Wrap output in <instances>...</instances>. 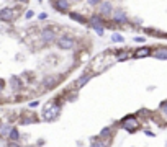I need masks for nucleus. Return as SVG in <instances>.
Returning <instances> with one entry per match:
<instances>
[{
	"label": "nucleus",
	"mask_w": 167,
	"mask_h": 147,
	"mask_svg": "<svg viewBox=\"0 0 167 147\" xmlns=\"http://www.w3.org/2000/svg\"><path fill=\"white\" fill-rule=\"evenodd\" d=\"M62 103H64V97H62V95H59V97L54 98L51 103L46 105L44 110H43V120L48 121V123L57 120V118H59V115H61V110H62Z\"/></svg>",
	"instance_id": "obj_1"
},
{
	"label": "nucleus",
	"mask_w": 167,
	"mask_h": 147,
	"mask_svg": "<svg viewBox=\"0 0 167 147\" xmlns=\"http://www.w3.org/2000/svg\"><path fill=\"white\" fill-rule=\"evenodd\" d=\"M57 31H59V26H57V25L43 28V30L39 31V38H41V43L44 44V46L56 43V39H57Z\"/></svg>",
	"instance_id": "obj_2"
},
{
	"label": "nucleus",
	"mask_w": 167,
	"mask_h": 147,
	"mask_svg": "<svg viewBox=\"0 0 167 147\" xmlns=\"http://www.w3.org/2000/svg\"><path fill=\"white\" fill-rule=\"evenodd\" d=\"M77 44H79L77 39L71 35H61L56 39V46L62 51H72V49L77 48Z\"/></svg>",
	"instance_id": "obj_3"
},
{
	"label": "nucleus",
	"mask_w": 167,
	"mask_h": 147,
	"mask_svg": "<svg viewBox=\"0 0 167 147\" xmlns=\"http://www.w3.org/2000/svg\"><path fill=\"white\" fill-rule=\"evenodd\" d=\"M103 21H105V18L100 15V13H95V15H92L90 18H89V26L94 30L99 36H103L105 35V25H103Z\"/></svg>",
	"instance_id": "obj_4"
},
{
	"label": "nucleus",
	"mask_w": 167,
	"mask_h": 147,
	"mask_svg": "<svg viewBox=\"0 0 167 147\" xmlns=\"http://www.w3.org/2000/svg\"><path fill=\"white\" fill-rule=\"evenodd\" d=\"M112 20L115 21V23H118L120 26H123V25H128V15H126V12L123 8H115L113 10V13H112Z\"/></svg>",
	"instance_id": "obj_5"
},
{
	"label": "nucleus",
	"mask_w": 167,
	"mask_h": 147,
	"mask_svg": "<svg viewBox=\"0 0 167 147\" xmlns=\"http://www.w3.org/2000/svg\"><path fill=\"white\" fill-rule=\"evenodd\" d=\"M97 7H99V13L103 16V18L112 16V13H113V3L112 2H108V0H102Z\"/></svg>",
	"instance_id": "obj_6"
},
{
	"label": "nucleus",
	"mask_w": 167,
	"mask_h": 147,
	"mask_svg": "<svg viewBox=\"0 0 167 147\" xmlns=\"http://www.w3.org/2000/svg\"><path fill=\"white\" fill-rule=\"evenodd\" d=\"M121 124H123V128H125L128 132H136L138 129H139V123H138L136 116H128L126 120L121 121Z\"/></svg>",
	"instance_id": "obj_7"
},
{
	"label": "nucleus",
	"mask_w": 167,
	"mask_h": 147,
	"mask_svg": "<svg viewBox=\"0 0 167 147\" xmlns=\"http://www.w3.org/2000/svg\"><path fill=\"white\" fill-rule=\"evenodd\" d=\"M53 7L59 13H69V10H71V0H53Z\"/></svg>",
	"instance_id": "obj_8"
},
{
	"label": "nucleus",
	"mask_w": 167,
	"mask_h": 147,
	"mask_svg": "<svg viewBox=\"0 0 167 147\" xmlns=\"http://www.w3.org/2000/svg\"><path fill=\"white\" fill-rule=\"evenodd\" d=\"M57 83H59V77L57 75H46L43 78V88L44 90L54 88V87H57Z\"/></svg>",
	"instance_id": "obj_9"
},
{
	"label": "nucleus",
	"mask_w": 167,
	"mask_h": 147,
	"mask_svg": "<svg viewBox=\"0 0 167 147\" xmlns=\"http://www.w3.org/2000/svg\"><path fill=\"white\" fill-rule=\"evenodd\" d=\"M94 75H95V74H90V72H84L82 74V75H80L79 78H77V80H76V85H74V88H82L84 85H85V83H89L90 80H92V78H94Z\"/></svg>",
	"instance_id": "obj_10"
},
{
	"label": "nucleus",
	"mask_w": 167,
	"mask_h": 147,
	"mask_svg": "<svg viewBox=\"0 0 167 147\" xmlns=\"http://www.w3.org/2000/svg\"><path fill=\"white\" fill-rule=\"evenodd\" d=\"M151 56H152V57H156V59H159V61H167V48H164V46L154 48Z\"/></svg>",
	"instance_id": "obj_11"
},
{
	"label": "nucleus",
	"mask_w": 167,
	"mask_h": 147,
	"mask_svg": "<svg viewBox=\"0 0 167 147\" xmlns=\"http://www.w3.org/2000/svg\"><path fill=\"white\" fill-rule=\"evenodd\" d=\"M151 54H152V49H151V48L143 46V48H139V49H136V51H134V52H133V57L141 59V57H149Z\"/></svg>",
	"instance_id": "obj_12"
},
{
	"label": "nucleus",
	"mask_w": 167,
	"mask_h": 147,
	"mask_svg": "<svg viewBox=\"0 0 167 147\" xmlns=\"http://www.w3.org/2000/svg\"><path fill=\"white\" fill-rule=\"evenodd\" d=\"M13 18H15V12L10 7H5L0 10V20L2 21H11Z\"/></svg>",
	"instance_id": "obj_13"
},
{
	"label": "nucleus",
	"mask_w": 167,
	"mask_h": 147,
	"mask_svg": "<svg viewBox=\"0 0 167 147\" xmlns=\"http://www.w3.org/2000/svg\"><path fill=\"white\" fill-rule=\"evenodd\" d=\"M69 18L74 20V21H77V23H82V25H87L89 23L87 16H84L82 13H79V12H69Z\"/></svg>",
	"instance_id": "obj_14"
},
{
	"label": "nucleus",
	"mask_w": 167,
	"mask_h": 147,
	"mask_svg": "<svg viewBox=\"0 0 167 147\" xmlns=\"http://www.w3.org/2000/svg\"><path fill=\"white\" fill-rule=\"evenodd\" d=\"M112 136H113V126H107V128H103L102 131H100L99 137L100 139H110Z\"/></svg>",
	"instance_id": "obj_15"
},
{
	"label": "nucleus",
	"mask_w": 167,
	"mask_h": 147,
	"mask_svg": "<svg viewBox=\"0 0 167 147\" xmlns=\"http://www.w3.org/2000/svg\"><path fill=\"white\" fill-rule=\"evenodd\" d=\"M31 123H38V116H34L33 113L21 116V124H31Z\"/></svg>",
	"instance_id": "obj_16"
},
{
	"label": "nucleus",
	"mask_w": 167,
	"mask_h": 147,
	"mask_svg": "<svg viewBox=\"0 0 167 147\" xmlns=\"http://www.w3.org/2000/svg\"><path fill=\"white\" fill-rule=\"evenodd\" d=\"M8 137H10L11 141H18V139H20V132H18V129H16V128H11V129H10V132H8Z\"/></svg>",
	"instance_id": "obj_17"
},
{
	"label": "nucleus",
	"mask_w": 167,
	"mask_h": 147,
	"mask_svg": "<svg viewBox=\"0 0 167 147\" xmlns=\"http://www.w3.org/2000/svg\"><path fill=\"white\" fill-rule=\"evenodd\" d=\"M112 41L113 43H125V36L120 35V33H113V35H112Z\"/></svg>",
	"instance_id": "obj_18"
},
{
	"label": "nucleus",
	"mask_w": 167,
	"mask_h": 147,
	"mask_svg": "<svg viewBox=\"0 0 167 147\" xmlns=\"http://www.w3.org/2000/svg\"><path fill=\"white\" fill-rule=\"evenodd\" d=\"M10 126H7V124H2V126H0V136H2V137H5V136H8V132H10Z\"/></svg>",
	"instance_id": "obj_19"
},
{
	"label": "nucleus",
	"mask_w": 167,
	"mask_h": 147,
	"mask_svg": "<svg viewBox=\"0 0 167 147\" xmlns=\"http://www.w3.org/2000/svg\"><path fill=\"white\" fill-rule=\"evenodd\" d=\"M147 35H151V36H159V38H167V33H159L157 30H147Z\"/></svg>",
	"instance_id": "obj_20"
},
{
	"label": "nucleus",
	"mask_w": 167,
	"mask_h": 147,
	"mask_svg": "<svg viewBox=\"0 0 167 147\" xmlns=\"http://www.w3.org/2000/svg\"><path fill=\"white\" fill-rule=\"evenodd\" d=\"M159 111H160V113H162V115L167 118V100L160 103V106H159Z\"/></svg>",
	"instance_id": "obj_21"
},
{
	"label": "nucleus",
	"mask_w": 167,
	"mask_h": 147,
	"mask_svg": "<svg viewBox=\"0 0 167 147\" xmlns=\"http://www.w3.org/2000/svg\"><path fill=\"white\" fill-rule=\"evenodd\" d=\"M11 82H13V87H15V88L23 87V83H21V80H20L18 77H11Z\"/></svg>",
	"instance_id": "obj_22"
},
{
	"label": "nucleus",
	"mask_w": 167,
	"mask_h": 147,
	"mask_svg": "<svg viewBox=\"0 0 167 147\" xmlns=\"http://www.w3.org/2000/svg\"><path fill=\"white\" fill-rule=\"evenodd\" d=\"M100 2H102V0H87V5H89V7H97Z\"/></svg>",
	"instance_id": "obj_23"
},
{
	"label": "nucleus",
	"mask_w": 167,
	"mask_h": 147,
	"mask_svg": "<svg viewBox=\"0 0 167 147\" xmlns=\"http://www.w3.org/2000/svg\"><path fill=\"white\" fill-rule=\"evenodd\" d=\"M33 16H34V12H33V10H28V12L25 13V18H26V20H31Z\"/></svg>",
	"instance_id": "obj_24"
},
{
	"label": "nucleus",
	"mask_w": 167,
	"mask_h": 147,
	"mask_svg": "<svg viewBox=\"0 0 167 147\" xmlns=\"http://www.w3.org/2000/svg\"><path fill=\"white\" fill-rule=\"evenodd\" d=\"M134 41H136V43H146V38H143V36H136V38H134Z\"/></svg>",
	"instance_id": "obj_25"
},
{
	"label": "nucleus",
	"mask_w": 167,
	"mask_h": 147,
	"mask_svg": "<svg viewBox=\"0 0 167 147\" xmlns=\"http://www.w3.org/2000/svg\"><path fill=\"white\" fill-rule=\"evenodd\" d=\"M46 18H48V13H39L38 15V20H41V21H44Z\"/></svg>",
	"instance_id": "obj_26"
},
{
	"label": "nucleus",
	"mask_w": 167,
	"mask_h": 147,
	"mask_svg": "<svg viewBox=\"0 0 167 147\" xmlns=\"http://www.w3.org/2000/svg\"><path fill=\"white\" fill-rule=\"evenodd\" d=\"M39 105V101L36 100V101H31V103H30V108H36V106Z\"/></svg>",
	"instance_id": "obj_27"
},
{
	"label": "nucleus",
	"mask_w": 167,
	"mask_h": 147,
	"mask_svg": "<svg viewBox=\"0 0 167 147\" xmlns=\"http://www.w3.org/2000/svg\"><path fill=\"white\" fill-rule=\"evenodd\" d=\"M3 87H5V83H3V80H0V92L3 90Z\"/></svg>",
	"instance_id": "obj_28"
},
{
	"label": "nucleus",
	"mask_w": 167,
	"mask_h": 147,
	"mask_svg": "<svg viewBox=\"0 0 167 147\" xmlns=\"http://www.w3.org/2000/svg\"><path fill=\"white\" fill-rule=\"evenodd\" d=\"M16 2H20V3H28V0H16Z\"/></svg>",
	"instance_id": "obj_29"
},
{
	"label": "nucleus",
	"mask_w": 167,
	"mask_h": 147,
	"mask_svg": "<svg viewBox=\"0 0 167 147\" xmlns=\"http://www.w3.org/2000/svg\"><path fill=\"white\" fill-rule=\"evenodd\" d=\"M71 2H80V0H71Z\"/></svg>",
	"instance_id": "obj_30"
},
{
	"label": "nucleus",
	"mask_w": 167,
	"mask_h": 147,
	"mask_svg": "<svg viewBox=\"0 0 167 147\" xmlns=\"http://www.w3.org/2000/svg\"><path fill=\"white\" fill-rule=\"evenodd\" d=\"M38 2H39V3H41V2H43V0H38Z\"/></svg>",
	"instance_id": "obj_31"
}]
</instances>
